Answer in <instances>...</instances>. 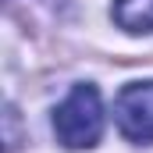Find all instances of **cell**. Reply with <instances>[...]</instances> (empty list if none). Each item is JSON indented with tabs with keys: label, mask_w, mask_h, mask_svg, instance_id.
I'll return each mask as SVG.
<instances>
[{
	"label": "cell",
	"mask_w": 153,
	"mask_h": 153,
	"mask_svg": "<svg viewBox=\"0 0 153 153\" xmlns=\"http://www.w3.org/2000/svg\"><path fill=\"white\" fill-rule=\"evenodd\" d=\"M53 132H57V143L68 146V150H89V146L100 143L103 103H100L96 85L82 82L64 96V103L53 111Z\"/></svg>",
	"instance_id": "cell-1"
},
{
	"label": "cell",
	"mask_w": 153,
	"mask_h": 153,
	"mask_svg": "<svg viewBox=\"0 0 153 153\" xmlns=\"http://www.w3.org/2000/svg\"><path fill=\"white\" fill-rule=\"evenodd\" d=\"M114 121L125 139L132 143H153V78L132 82L114 100Z\"/></svg>",
	"instance_id": "cell-2"
},
{
	"label": "cell",
	"mask_w": 153,
	"mask_h": 153,
	"mask_svg": "<svg viewBox=\"0 0 153 153\" xmlns=\"http://www.w3.org/2000/svg\"><path fill=\"white\" fill-rule=\"evenodd\" d=\"M114 22L125 32H153V0H114Z\"/></svg>",
	"instance_id": "cell-3"
}]
</instances>
